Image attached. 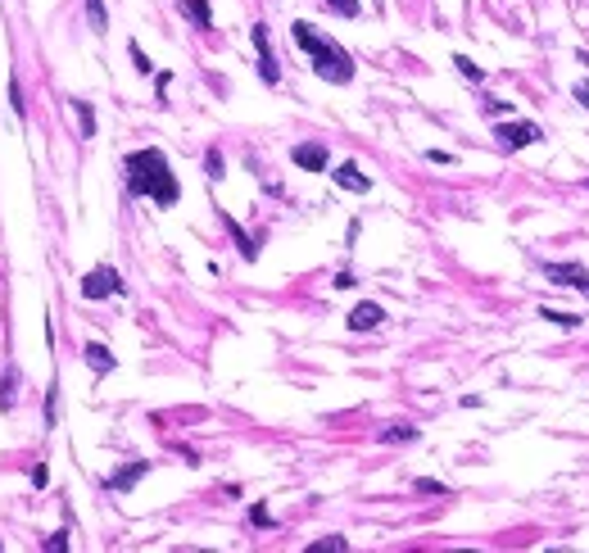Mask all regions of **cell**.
Listing matches in <instances>:
<instances>
[{"instance_id":"cell-1","label":"cell","mask_w":589,"mask_h":553,"mask_svg":"<svg viewBox=\"0 0 589 553\" xmlns=\"http://www.w3.org/2000/svg\"><path fill=\"white\" fill-rule=\"evenodd\" d=\"M122 173H127V195L137 200H154L159 209H173L181 200V181L168 168L164 150H132L122 159Z\"/></svg>"},{"instance_id":"cell-2","label":"cell","mask_w":589,"mask_h":553,"mask_svg":"<svg viewBox=\"0 0 589 553\" xmlns=\"http://www.w3.org/2000/svg\"><path fill=\"white\" fill-rule=\"evenodd\" d=\"M290 36H294V46H299L304 55L313 59V73L322 82H336V87H345V82H354V59L345 46H336L331 36H322L313 28V23H290Z\"/></svg>"},{"instance_id":"cell-3","label":"cell","mask_w":589,"mask_h":553,"mask_svg":"<svg viewBox=\"0 0 589 553\" xmlns=\"http://www.w3.org/2000/svg\"><path fill=\"white\" fill-rule=\"evenodd\" d=\"M122 290H127V281H122L118 268H109V263L91 268V273L82 277V300H109V295H122Z\"/></svg>"},{"instance_id":"cell-4","label":"cell","mask_w":589,"mask_h":553,"mask_svg":"<svg viewBox=\"0 0 589 553\" xmlns=\"http://www.w3.org/2000/svg\"><path fill=\"white\" fill-rule=\"evenodd\" d=\"M494 137H499L503 150H526V145L544 141V132H539V122H499Z\"/></svg>"},{"instance_id":"cell-5","label":"cell","mask_w":589,"mask_h":553,"mask_svg":"<svg viewBox=\"0 0 589 553\" xmlns=\"http://www.w3.org/2000/svg\"><path fill=\"white\" fill-rule=\"evenodd\" d=\"M544 277L553 286H567V290H580L589 300V268L585 263H544Z\"/></svg>"},{"instance_id":"cell-6","label":"cell","mask_w":589,"mask_h":553,"mask_svg":"<svg viewBox=\"0 0 589 553\" xmlns=\"http://www.w3.org/2000/svg\"><path fill=\"white\" fill-rule=\"evenodd\" d=\"M250 41H254V51H259V78L267 82V87H277V55H272V41H267V23H254L250 28Z\"/></svg>"},{"instance_id":"cell-7","label":"cell","mask_w":589,"mask_h":553,"mask_svg":"<svg viewBox=\"0 0 589 553\" xmlns=\"http://www.w3.org/2000/svg\"><path fill=\"white\" fill-rule=\"evenodd\" d=\"M290 159H294V168H304V173H327V168H331V154H327V145H322V141H304V145H294Z\"/></svg>"},{"instance_id":"cell-8","label":"cell","mask_w":589,"mask_h":553,"mask_svg":"<svg viewBox=\"0 0 589 553\" xmlns=\"http://www.w3.org/2000/svg\"><path fill=\"white\" fill-rule=\"evenodd\" d=\"M381 322H386V309H381V304H372V300L354 304V313L345 317V327H349V331H376Z\"/></svg>"},{"instance_id":"cell-9","label":"cell","mask_w":589,"mask_h":553,"mask_svg":"<svg viewBox=\"0 0 589 553\" xmlns=\"http://www.w3.org/2000/svg\"><path fill=\"white\" fill-rule=\"evenodd\" d=\"M145 472H150V463H145V458H137V463H127V467H122V472H114V476H109V481H105V490H114V495H127V490L137 485Z\"/></svg>"},{"instance_id":"cell-10","label":"cell","mask_w":589,"mask_h":553,"mask_svg":"<svg viewBox=\"0 0 589 553\" xmlns=\"http://www.w3.org/2000/svg\"><path fill=\"white\" fill-rule=\"evenodd\" d=\"M331 177H336V186H345V191H359V195H367V191H372V177H367L363 168L354 164V159H349V164H340Z\"/></svg>"},{"instance_id":"cell-11","label":"cell","mask_w":589,"mask_h":553,"mask_svg":"<svg viewBox=\"0 0 589 553\" xmlns=\"http://www.w3.org/2000/svg\"><path fill=\"white\" fill-rule=\"evenodd\" d=\"M82 359H87V367H91L95 376H109V372L118 367V359L109 354V345H100V340H91V345L82 349Z\"/></svg>"},{"instance_id":"cell-12","label":"cell","mask_w":589,"mask_h":553,"mask_svg":"<svg viewBox=\"0 0 589 553\" xmlns=\"http://www.w3.org/2000/svg\"><path fill=\"white\" fill-rule=\"evenodd\" d=\"M177 14L186 23H195L200 32L213 28V9H208V0H177Z\"/></svg>"},{"instance_id":"cell-13","label":"cell","mask_w":589,"mask_h":553,"mask_svg":"<svg viewBox=\"0 0 589 553\" xmlns=\"http://www.w3.org/2000/svg\"><path fill=\"white\" fill-rule=\"evenodd\" d=\"M18 399V372L14 367H5V376H0V413H9Z\"/></svg>"},{"instance_id":"cell-14","label":"cell","mask_w":589,"mask_h":553,"mask_svg":"<svg viewBox=\"0 0 589 553\" xmlns=\"http://www.w3.org/2000/svg\"><path fill=\"white\" fill-rule=\"evenodd\" d=\"M73 105V114H78V122H82V137H95V109H91V100H68Z\"/></svg>"},{"instance_id":"cell-15","label":"cell","mask_w":589,"mask_h":553,"mask_svg":"<svg viewBox=\"0 0 589 553\" xmlns=\"http://www.w3.org/2000/svg\"><path fill=\"white\" fill-rule=\"evenodd\" d=\"M381 445H403V440H417V426H408V422H395V426H386L381 436Z\"/></svg>"},{"instance_id":"cell-16","label":"cell","mask_w":589,"mask_h":553,"mask_svg":"<svg viewBox=\"0 0 589 553\" xmlns=\"http://www.w3.org/2000/svg\"><path fill=\"white\" fill-rule=\"evenodd\" d=\"M87 19H91V32L105 36L109 32V14H105V0H87Z\"/></svg>"},{"instance_id":"cell-17","label":"cell","mask_w":589,"mask_h":553,"mask_svg":"<svg viewBox=\"0 0 589 553\" xmlns=\"http://www.w3.org/2000/svg\"><path fill=\"white\" fill-rule=\"evenodd\" d=\"M309 549H313V553H345L349 539H345V535H322V539H313Z\"/></svg>"},{"instance_id":"cell-18","label":"cell","mask_w":589,"mask_h":553,"mask_svg":"<svg viewBox=\"0 0 589 553\" xmlns=\"http://www.w3.org/2000/svg\"><path fill=\"white\" fill-rule=\"evenodd\" d=\"M227 231L236 236V245H240V254H245V259H259V245H254V241L240 231V223H231V218H227Z\"/></svg>"},{"instance_id":"cell-19","label":"cell","mask_w":589,"mask_h":553,"mask_svg":"<svg viewBox=\"0 0 589 553\" xmlns=\"http://www.w3.org/2000/svg\"><path fill=\"white\" fill-rule=\"evenodd\" d=\"M539 317H544V322H553V327H580V313H558V309H539Z\"/></svg>"},{"instance_id":"cell-20","label":"cell","mask_w":589,"mask_h":553,"mask_svg":"<svg viewBox=\"0 0 589 553\" xmlns=\"http://www.w3.org/2000/svg\"><path fill=\"white\" fill-rule=\"evenodd\" d=\"M413 490H417V495H449V485L445 481H431V476H417Z\"/></svg>"},{"instance_id":"cell-21","label":"cell","mask_w":589,"mask_h":553,"mask_svg":"<svg viewBox=\"0 0 589 553\" xmlns=\"http://www.w3.org/2000/svg\"><path fill=\"white\" fill-rule=\"evenodd\" d=\"M453 64H458V73H462V78H472V82H481V78H485V68H481V64H472L467 55H453Z\"/></svg>"},{"instance_id":"cell-22","label":"cell","mask_w":589,"mask_h":553,"mask_svg":"<svg viewBox=\"0 0 589 553\" xmlns=\"http://www.w3.org/2000/svg\"><path fill=\"white\" fill-rule=\"evenodd\" d=\"M327 5H331V9H336V14H340V19H359V9H363V5H359V0H327Z\"/></svg>"},{"instance_id":"cell-23","label":"cell","mask_w":589,"mask_h":553,"mask_svg":"<svg viewBox=\"0 0 589 553\" xmlns=\"http://www.w3.org/2000/svg\"><path fill=\"white\" fill-rule=\"evenodd\" d=\"M127 51H132V64H137V73H154V64H150V55H145V51H141L137 41H132Z\"/></svg>"},{"instance_id":"cell-24","label":"cell","mask_w":589,"mask_h":553,"mask_svg":"<svg viewBox=\"0 0 589 553\" xmlns=\"http://www.w3.org/2000/svg\"><path fill=\"white\" fill-rule=\"evenodd\" d=\"M204 173L213 177V181L223 177V154H218V150H208V154H204Z\"/></svg>"},{"instance_id":"cell-25","label":"cell","mask_w":589,"mask_h":553,"mask_svg":"<svg viewBox=\"0 0 589 553\" xmlns=\"http://www.w3.org/2000/svg\"><path fill=\"white\" fill-rule=\"evenodd\" d=\"M9 105H14V114L18 118H28V105H23V91H18V82L9 78Z\"/></svg>"},{"instance_id":"cell-26","label":"cell","mask_w":589,"mask_h":553,"mask_svg":"<svg viewBox=\"0 0 589 553\" xmlns=\"http://www.w3.org/2000/svg\"><path fill=\"white\" fill-rule=\"evenodd\" d=\"M41 549H51V553H64V549H68V535H64V531L46 535V539H41Z\"/></svg>"},{"instance_id":"cell-27","label":"cell","mask_w":589,"mask_h":553,"mask_svg":"<svg viewBox=\"0 0 589 553\" xmlns=\"http://www.w3.org/2000/svg\"><path fill=\"white\" fill-rule=\"evenodd\" d=\"M250 522L254 526H272V512H267L263 503H254V508H250Z\"/></svg>"},{"instance_id":"cell-28","label":"cell","mask_w":589,"mask_h":553,"mask_svg":"<svg viewBox=\"0 0 589 553\" xmlns=\"http://www.w3.org/2000/svg\"><path fill=\"white\" fill-rule=\"evenodd\" d=\"M46 481H51V472H46V467H41V463H36V467H32V485H36V490H41Z\"/></svg>"},{"instance_id":"cell-29","label":"cell","mask_w":589,"mask_h":553,"mask_svg":"<svg viewBox=\"0 0 589 553\" xmlns=\"http://www.w3.org/2000/svg\"><path fill=\"white\" fill-rule=\"evenodd\" d=\"M485 109H489V114H494V118H508V105H503V100H489Z\"/></svg>"},{"instance_id":"cell-30","label":"cell","mask_w":589,"mask_h":553,"mask_svg":"<svg viewBox=\"0 0 589 553\" xmlns=\"http://www.w3.org/2000/svg\"><path fill=\"white\" fill-rule=\"evenodd\" d=\"M354 286V273H336V290H349Z\"/></svg>"},{"instance_id":"cell-31","label":"cell","mask_w":589,"mask_h":553,"mask_svg":"<svg viewBox=\"0 0 589 553\" xmlns=\"http://www.w3.org/2000/svg\"><path fill=\"white\" fill-rule=\"evenodd\" d=\"M575 100H580V105L589 109V82H580V87H575Z\"/></svg>"}]
</instances>
